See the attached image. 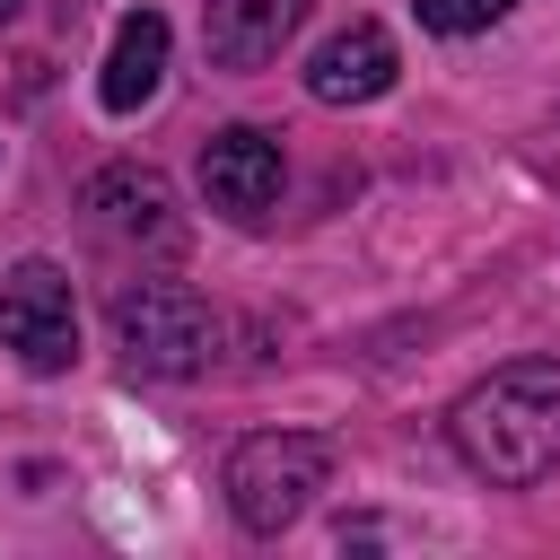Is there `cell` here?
<instances>
[{
	"mask_svg": "<svg viewBox=\"0 0 560 560\" xmlns=\"http://www.w3.org/2000/svg\"><path fill=\"white\" fill-rule=\"evenodd\" d=\"M394 35L376 26V18H359V26H341V35H324L315 44V61H306V96L315 105H368V96H385L394 88Z\"/></svg>",
	"mask_w": 560,
	"mask_h": 560,
	"instance_id": "7",
	"label": "cell"
},
{
	"mask_svg": "<svg viewBox=\"0 0 560 560\" xmlns=\"http://www.w3.org/2000/svg\"><path fill=\"white\" fill-rule=\"evenodd\" d=\"M114 350L131 376H201L219 359V315L184 280H131L114 298Z\"/></svg>",
	"mask_w": 560,
	"mask_h": 560,
	"instance_id": "2",
	"label": "cell"
},
{
	"mask_svg": "<svg viewBox=\"0 0 560 560\" xmlns=\"http://www.w3.org/2000/svg\"><path fill=\"white\" fill-rule=\"evenodd\" d=\"M315 0H201V44H210V70H262L280 61V44L306 26Z\"/></svg>",
	"mask_w": 560,
	"mask_h": 560,
	"instance_id": "6",
	"label": "cell"
},
{
	"mask_svg": "<svg viewBox=\"0 0 560 560\" xmlns=\"http://www.w3.org/2000/svg\"><path fill=\"white\" fill-rule=\"evenodd\" d=\"M88 210H96L105 236L175 245V192H166V175H149V166H105V175L88 184Z\"/></svg>",
	"mask_w": 560,
	"mask_h": 560,
	"instance_id": "8",
	"label": "cell"
},
{
	"mask_svg": "<svg viewBox=\"0 0 560 560\" xmlns=\"http://www.w3.org/2000/svg\"><path fill=\"white\" fill-rule=\"evenodd\" d=\"M0 341L35 368V376H61L79 359V306H70V280L52 262H18L0 280Z\"/></svg>",
	"mask_w": 560,
	"mask_h": 560,
	"instance_id": "4",
	"label": "cell"
},
{
	"mask_svg": "<svg viewBox=\"0 0 560 560\" xmlns=\"http://www.w3.org/2000/svg\"><path fill=\"white\" fill-rule=\"evenodd\" d=\"M455 455L499 481V490H534L560 464V359H508L490 368L455 411H446Z\"/></svg>",
	"mask_w": 560,
	"mask_h": 560,
	"instance_id": "1",
	"label": "cell"
},
{
	"mask_svg": "<svg viewBox=\"0 0 560 560\" xmlns=\"http://www.w3.org/2000/svg\"><path fill=\"white\" fill-rule=\"evenodd\" d=\"M324 481H332V438H315V429H262L228 455V508L245 534L298 525Z\"/></svg>",
	"mask_w": 560,
	"mask_h": 560,
	"instance_id": "3",
	"label": "cell"
},
{
	"mask_svg": "<svg viewBox=\"0 0 560 560\" xmlns=\"http://www.w3.org/2000/svg\"><path fill=\"white\" fill-rule=\"evenodd\" d=\"M411 9H420L429 35H481V26H499L516 0H411Z\"/></svg>",
	"mask_w": 560,
	"mask_h": 560,
	"instance_id": "10",
	"label": "cell"
},
{
	"mask_svg": "<svg viewBox=\"0 0 560 560\" xmlns=\"http://www.w3.org/2000/svg\"><path fill=\"white\" fill-rule=\"evenodd\" d=\"M9 9H18V0H0V18H9Z\"/></svg>",
	"mask_w": 560,
	"mask_h": 560,
	"instance_id": "11",
	"label": "cell"
},
{
	"mask_svg": "<svg viewBox=\"0 0 560 560\" xmlns=\"http://www.w3.org/2000/svg\"><path fill=\"white\" fill-rule=\"evenodd\" d=\"M158 79H166V18H158V9H131V18L114 26V52H105L96 96H105V114H140V105L158 96Z\"/></svg>",
	"mask_w": 560,
	"mask_h": 560,
	"instance_id": "9",
	"label": "cell"
},
{
	"mask_svg": "<svg viewBox=\"0 0 560 560\" xmlns=\"http://www.w3.org/2000/svg\"><path fill=\"white\" fill-rule=\"evenodd\" d=\"M280 140L271 131H254V122H228L210 149H201V192H210V210H228V219H262L271 201H280Z\"/></svg>",
	"mask_w": 560,
	"mask_h": 560,
	"instance_id": "5",
	"label": "cell"
}]
</instances>
